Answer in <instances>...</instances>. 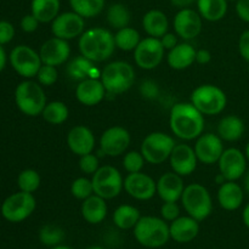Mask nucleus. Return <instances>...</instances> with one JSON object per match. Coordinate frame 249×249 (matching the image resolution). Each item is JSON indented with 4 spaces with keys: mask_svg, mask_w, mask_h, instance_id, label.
I'll return each mask as SVG.
<instances>
[{
    "mask_svg": "<svg viewBox=\"0 0 249 249\" xmlns=\"http://www.w3.org/2000/svg\"><path fill=\"white\" fill-rule=\"evenodd\" d=\"M185 190L181 175L174 172L165 173L157 180V195L163 202H178Z\"/></svg>",
    "mask_w": 249,
    "mask_h": 249,
    "instance_id": "obj_23",
    "label": "nucleus"
},
{
    "mask_svg": "<svg viewBox=\"0 0 249 249\" xmlns=\"http://www.w3.org/2000/svg\"><path fill=\"white\" fill-rule=\"evenodd\" d=\"M10 63L16 73L27 79L36 77L43 65L39 53L28 45L16 46L10 53Z\"/></svg>",
    "mask_w": 249,
    "mask_h": 249,
    "instance_id": "obj_12",
    "label": "nucleus"
},
{
    "mask_svg": "<svg viewBox=\"0 0 249 249\" xmlns=\"http://www.w3.org/2000/svg\"><path fill=\"white\" fill-rule=\"evenodd\" d=\"M5 65H6V53H5L4 48L0 44V72L5 68Z\"/></svg>",
    "mask_w": 249,
    "mask_h": 249,
    "instance_id": "obj_53",
    "label": "nucleus"
},
{
    "mask_svg": "<svg viewBox=\"0 0 249 249\" xmlns=\"http://www.w3.org/2000/svg\"><path fill=\"white\" fill-rule=\"evenodd\" d=\"M107 91L102 84L101 79L87 78L78 83L75 89V97L82 105L92 107L99 105L106 96Z\"/></svg>",
    "mask_w": 249,
    "mask_h": 249,
    "instance_id": "obj_22",
    "label": "nucleus"
},
{
    "mask_svg": "<svg viewBox=\"0 0 249 249\" xmlns=\"http://www.w3.org/2000/svg\"><path fill=\"white\" fill-rule=\"evenodd\" d=\"M101 82L108 95H121L135 83V70L125 61H113L101 71Z\"/></svg>",
    "mask_w": 249,
    "mask_h": 249,
    "instance_id": "obj_4",
    "label": "nucleus"
},
{
    "mask_svg": "<svg viewBox=\"0 0 249 249\" xmlns=\"http://www.w3.org/2000/svg\"><path fill=\"white\" fill-rule=\"evenodd\" d=\"M131 142L130 133L123 126H111L100 138V153L108 157H118L125 153Z\"/></svg>",
    "mask_w": 249,
    "mask_h": 249,
    "instance_id": "obj_13",
    "label": "nucleus"
},
{
    "mask_svg": "<svg viewBox=\"0 0 249 249\" xmlns=\"http://www.w3.org/2000/svg\"><path fill=\"white\" fill-rule=\"evenodd\" d=\"M195 152H196L198 162L206 165H212L218 163L219 158L224 152V143L218 134L207 133L202 134L196 139L195 143Z\"/></svg>",
    "mask_w": 249,
    "mask_h": 249,
    "instance_id": "obj_18",
    "label": "nucleus"
},
{
    "mask_svg": "<svg viewBox=\"0 0 249 249\" xmlns=\"http://www.w3.org/2000/svg\"><path fill=\"white\" fill-rule=\"evenodd\" d=\"M85 31V18L74 11L58 14V16L51 22V32L53 36L72 40L80 36Z\"/></svg>",
    "mask_w": 249,
    "mask_h": 249,
    "instance_id": "obj_15",
    "label": "nucleus"
},
{
    "mask_svg": "<svg viewBox=\"0 0 249 249\" xmlns=\"http://www.w3.org/2000/svg\"><path fill=\"white\" fill-rule=\"evenodd\" d=\"M70 5L72 11L84 18H94L105 10L106 0H70Z\"/></svg>",
    "mask_w": 249,
    "mask_h": 249,
    "instance_id": "obj_34",
    "label": "nucleus"
},
{
    "mask_svg": "<svg viewBox=\"0 0 249 249\" xmlns=\"http://www.w3.org/2000/svg\"><path fill=\"white\" fill-rule=\"evenodd\" d=\"M15 36V28L10 22L0 21V44L10 43Z\"/></svg>",
    "mask_w": 249,
    "mask_h": 249,
    "instance_id": "obj_46",
    "label": "nucleus"
},
{
    "mask_svg": "<svg viewBox=\"0 0 249 249\" xmlns=\"http://www.w3.org/2000/svg\"><path fill=\"white\" fill-rule=\"evenodd\" d=\"M87 249H106V248L99 247V246H94V247H89V248H87Z\"/></svg>",
    "mask_w": 249,
    "mask_h": 249,
    "instance_id": "obj_59",
    "label": "nucleus"
},
{
    "mask_svg": "<svg viewBox=\"0 0 249 249\" xmlns=\"http://www.w3.org/2000/svg\"><path fill=\"white\" fill-rule=\"evenodd\" d=\"M39 23H40V22L36 19V17L34 16L33 14H29L22 17L21 28L22 31L26 32V33H33V32H36V29H38Z\"/></svg>",
    "mask_w": 249,
    "mask_h": 249,
    "instance_id": "obj_48",
    "label": "nucleus"
},
{
    "mask_svg": "<svg viewBox=\"0 0 249 249\" xmlns=\"http://www.w3.org/2000/svg\"><path fill=\"white\" fill-rule=\"evenodd\" d=\"M197 11L209 22H218L228 14V0H196Z\"/></svg>",
    "mask_w": 249,
    "mask_h": 249,
    "instance_id": "obj_30",
    "label": "nucleus"
},
{
    "mask_svg": "<svg viewBox=\"0 0 249 249\" xmlns=\"http://www.w3.org/2000/svg\"><path fill=\"white\" fill-rule=\"evenodd\" d=\"M246 130L245 122L236 114H229L219 121L216 126V134L223 141L235 142L243 136Z\"/></svg>",
    "mask_w": 249,
    "mask_h": 249,
    "instance_id": "obj_28",
    "label": "nucleus"
},
{
    "mask_svg": "<svg viewBox=\"0 0 249 249\" xmlns=\"http://www.w3.org/2000/svg\"><path fill=\"white\" fill-rule=\"evenodd\" d=\"M140 212L136 207L130 204H122L114 211L113 223L121 230H130L135 228L138 221L140 220Z\"/></svg>",
    "mask_w": 249,
    "mask_h": 249,
    "instance_id": "obj_32",
    "label": "nucleus"
},
{
    "mask_svg": "<svg viewBox=\"0 0 249 249\" xmlns=\"http://www.w3.org/2000/svg\"><path fill=\"white\" fill-rule=\"evenodd\" d=\"M204 123V114H202L191 102H178L170 108V130L181 140H196L203 134Z\"/></svg>",
    "mask_w": 249,
    "mask_h": 249,
    "instance_id": "obj_1",
    "label": "nucleus"
},
{
    "mask_svg": "<svg viewBox=\"0 0 249 249\" xmlns=\"http://www.w3.org/2000/svg\"><path fill=\"white\" fill-rule=\"evenodd\" d=\"M71 194L74 198L84 201L88 197L94 195V186H92L91 179L88 178H77L71 185Z\"/></svg>",
    "mask_w": 249,
    "mask_h": 249,
    "instance_id": "obj_40",
    "label": "nucleus"
},
{
    "mask_svg": "<svg viewBox=\"0 0 249 249\" xmlns=\"http://www.w3.org/2000/svg\"><path fill=\"white\" fill-rule=\"evenodd\" d=\"M228 1H237V0H228Z\"/></svg>",
    "mask_w": 249,
    "mask_h": 249,
    "instance_id": "obj_60",
    "label": "nucleus"
},
{
    "mask_svg": "<svg viewBox=\"0 0 249 249\" xmlns=\"http://www.w3.org/2000/svg\"><path fill=\"white\" fill-rule=\"evenodd\" d=\"M195 1H196V0H170L173 6L178 7L179 10L187 9V7L191 6Z\"/></svg>",
    "mask_w": 249,
    "mask_h": 249,
    "instance_id": "obj_52",
    "label": "nucleus"
},
{
    "mask_svg": "<svg viewBox=\"0 0 249 249\" xmlns=\"http://www.w3.org/2000/svg\"><path fill=\"white\" fill-rule=\"evenodd\" d=\"M107 23L113 29H122L124 27H128L130 23L131 14L129 11L128 6L122 2H114L109 5L106 11Z\"/></svg>",
    "mask_w": 249,
    "mask_h": 249,
    "instance_id": "obj_33",
    "label": "nucleus"
},
{
    "mask_svg": "<svg viewBox=\"0 0 249 249\" xmlns=\"http://www.w3.org/2000/svg\"><path fill=\"white\" fill-rule=\"evenodd\" d=\"M139 91L142 95V97L147 100H155L160 96V87L156 82L151 79H146L141 83L140 88H139Z\"/></svg>",
    "mask_w": 249,
    "mask_h": 249,
    "instance_id": "obj_44",
    "label": "nucleus"
},
{
    "mask_svg": "<svg viewBox=\"0 0 249 249\" xmlns=\"http://www.w3.org/2000/svg\"><path fill=\"white\" fill-rule=\"evenodd\" d=\"M245 191L249 195V172L247 173V175H246L245 178Z\"/></svg>",
    "mask_w": 249,
    "mask_h": 249,
    "instance_id": "obj_56",
    "label": "nucleus"
},
{
    "mask_svg": "<svg viewBox=\"0 0 249 249\" xmlns=\"http://www.w3.org/2000/svg\"><path fill=\"white\" fill-rule=\"evenodd\" d=\"M238 53L241 57L249 62V29L242 32L238 39Z\"/></svg>",
    "mask_w": 249,
    "mask_h": 249,
    "instance_id": "obj_47",
    "label": "nucleus"
},
{
    "mask_svg": "<svg viewBox=\"0 0 249 249\" xmlns=\"http://www.w3.org/2000/svg\"><path fill=\"white\" fill-rule=\"evenodd\" d=\"M38 83L43 87H51L55 84L58 79V72L57 67L55 66H49V65H41L40 70L38 71Z\"/></svg>",
    "mask_w": 249,
    "mask_h": 249,
    "instance_id": "obj_42",
    "label": "nucleus"
},
{
    "mask_svg": "<svg viewBox=\"0 0 249 249\" xmlns=\"http://www.w3.org/2000/svg\"><path fill=\"white\" fill-rule=\"evenodd\" d=\"M92 67H94V62L90 61L89 58L84 57L83 55H80L68 62L66 72L73 80L82 82V80L89 78V72Z\"/></svg>",
    "mask_w": 249,
    "mask_h": 249,
    "instance_id": "obj_37",
    "label": "nucleus"
},
{
    "mask_svg": "<svg viewBox=\"0 0 249 249\" xmlns=\"http://www.w3.org/2000/svg\"><path fill=\"white\" fill-rule=\"evenodd\" d=\"M41 116H43L44 121L48 122V123L53 124V125H60L68 119L70 109L65 102L51 101L46 104Z\"/></svg>",
    "mask_w": 249,
    "mask_h": 249,
    "instance_id": "obj_35",
    "label": "nucleus"
},
{
    "mask_svg": "<svg viewBox=\"0 0 249 249\" xmlns=\"http://www.w3.org/2000/svg\"><path fill=\"white\" fill-rule=\"evenodd\" d=\"M39 55H40L43 65L58 67L67 62L70 58L71 46L68 44V40L53 36L40 46Z\"/></svg>",
    "mask_w": 249,
    "mask_h": 249,
    "instance_id": "obj_20",
    "label": "nucleus"
},
{
    "mask_svg": "<svg viewBox=\"0 0 249 249\" xmlns=\"http://www.w3.org/2000/svg\"><path fill=\"white\" fill-rule=\"evenodd\" d=\"M124 190L138 201H148L157 194V181L142 172L130 173L124 179Z\"/></svg>",
    "mask_w": 249,
    "mask_h": 249,
    "instance_id": "obj_17",
    "label": "nucleus"
},
{
    "mask_svg": "<svg viewBox=\"0 0 249 249\" xmlns=\"http://www.w3.org/2000/svg\"><path fill=\"white\" fill-rule=\"evenodd\" d=\"M160 43H162L163 48L165 49V50H172L174 46H177L178 44V36L175 33H165L164 36H162V38L160 39Z\"/></svg>",
    "mask_w": 249,
    "mask_h": 249,
    "instance_id": "obj_50",
    "label": "nucleus"
},
{
    "mask_svg": "<svg viewBox=\"0 0 249 249\" xmlns=\"http://www.w3.org/2000/svg\"><path fill=\"white\" fill-rule=\"evenodd\" d=\"M181 203L187 215L196 219L197 221L206 220L213 212L211 192L206 186L196 182L185 186Z\"/></svg>",
    "mask_w": 249,
    "mask_h": 249,
    "instance_id": "obj_6",
    "label": "nucleus"
},
{
    "mask_svg": "<svg viewBox=\"0 0 249 249\" xmlns=\"http://www.w3.org/2000/svg\"><path fill=\"white\" fill-rule=\"evenodd\" d=\"M142 28L148 36L160 39L169 29L167 15L158 9H152L142 17Z\"/></svg>",
    "mask_w": 249,
    "mask_h": 249,
    "instance_id": "obj_29",
    "label": "nucleus"
},
{
    "mask_svg": "<svg viewBox=\"0 0 249 249\" xmlns=\"http://www.w3.org/2000/svg\"><path fill=\"white\" fill-rule=\"evenodd\" d=\"M117 49L122 51H134L141 41L140 33L133 27H124L114 34Z\"/></svg>",
    "mask_w": 249,
    "mask_h": 249,
    "instance_id": "obj_36",
    "label": "nucleus"
},
{
    "mask_svg": "<svg viewBox=\"0 0 249 249\" xmlns=\"http://www.w3.org/2000/svg\"><path fill=\"white\" fill-rule=\"evenodd\" d=\"M39 240L48 247H55V246L61 245V242L65 240V231L60 226L48 224V225H44L39 231Z\"/></svg>",
    "mask_w": 249,
    "mask_h": 249,
    "instance_id": "obj_38",
    "label": "nucleus"
},
{
    "mask_svg": "<svg viewBox=\"0 0 249 249\" xmlns=\"http://www.w3.org/2000/svg\"><path fill=\"white\" fill-rule=\"evenodd\" d=\"M160 216L165 221H174L180 216V207L177 202H164L160 207Z\"/></svg>",
    "mask_w": 249,
    "mask_h": 249,
    "instance_id": "obj_45",
    "label": "nucleus"
},
{
    "mask_svg": "<svg viewBox=\"0 0 249 249\" xmlns=\"http://www.w3.org/2000/svg\"><path fill=\"white\" fill-rule=\"evenodd\" d=\"M236 14L246 23H249V0L236 1Z\"/></svg>",
    "mask_w": 249,
    "mask_h": 249,
    "instance_id": "obj_49",
    "label": "nucleus"
},
{
    "mask_svg": "<svg viewBox=\"0 0 249 249\" xmlns=\"http://www.w3.org/2000/svg\"><path fill=\"white\" fill-rule=\"evenodd\" d=\"M79 53L92 62H105L113 56L116 51L114 34L102 27H94L84 31L78 41Z\"/></svg>",
    "mask_w": 249,
    "mask_h": 249,
    "instance_id": "obj_2",
    "label": "nucleus"
},
{
    "mask_svg": "<svg viewBox=\"0 0 249 249\" xmlns=\"http://www.w3.org/2000/svg\"><path fill=\"white\" fill-rule=\"evenodd\" d=\"M215 181H216V182H218V184H219V185H221V184H224V182H225V181H226V179H225V178H224V177H223V175H221V174H220V173H219V174H218V175H216V178H215Z\"/></svg>",
    "mask_w": 249,
    "mask_h": 249,
    "instance_id": "obj_55",
    "label": "nucleus"
},
{
    "mask_svg": "<svg viewBox=\"0 0 249 249\" xmlns=\"http://www.w3.org/2000/svg\"><path fill=\"white\" fill-rule=\"evenodd\" d=\"M100 168L99 156L94 155V153H88V155L80 156L79 157V169L82 170L84 174L92 175L96 173V170Z\"/></svg>",
    "mask_w": 249,
    "mask_h": 249,
    "instance_id": "obj_43",
    "label": "nucleus"
},
{
    "mask_svg": "<svg viewBox=\"0 0 249 249\" xmlns=\"http://www.w3.org/2000/svg\"><path fill=\"white\" fill-rule=\"evenodd\" d=\"M245 155H246V157H247V160H248V162H249V142L247 143V146H246Z\"/></svg>",
    "mask_w": 249,
    "mask_h": 249,
    "instance_id": "obj_58",
    "label": "nucleus"
},
{
    "mask_svg": "<svg viewBox=\"0 0 249 249\" xmlns=\"http://www.w3.org/2000/svg\"><path fill=\"white\" fill-rule=\"evenodd\" d=\"M60 0H32V14L40 23L53 22L60 14Z\"/></svg>",
    "mask_w": 249,
    "mask_h": 249,
    "instance_id": "obj_31",
    "label": "nucleus"
},
{
    "mask_svg": "<svg viewBox=\"0 0 249 249\" xmlns=\"http://www.w3.org/2000/svg\"><path fill=\"white\" fill-rule=\"evenodd\" d=\"M15 102L19 111L28 117L41 116L48 104L43 85L33 80H24L17 85Z\"/></svg>",
    "mask_w": 249,
    "mask_h": 249,
    "instance_id": "obj_5",
    "label": "nucleus"
},
{
    "mask_svg": "<svg viewBox=\"0 0 249 249\" xmlns=\"http://www.w3.org/2000/svg\"><path fill=\"white\" fill-rule=\"evenodd\" d=\"M94 194L107 199H113L124 190V179L113 165H102L91 178Z\"/></svg>",
    "mask_w": 249,
    "mask_h": 249,
    "instance_id": "obj_9",
    "label": "nucleus"
},
{
    "mask_svg": "<svg viewBox=\"0 0 249 249\" xmlns=\"http://www.w3.org/2000/svg\"><path fill=\"white\" fill-rule=\"evenodd\" d=\"M212 61V53L211 51L207 49H199L196 53V62L199 65H207Z\"/></svg>",
    "mask_w": 249,
    "mask_h": 249,
    "instance_id": "obj_51",
    "label": "nucleus"
},
{
    "mask_svg": "<svg viewBox=\"0 0 249 249\" xmlns=\"http://www.w3.org/2000/svg\"><path fill=\"white\" fill-rule=\"evenodd\" d=\"M67 146L77 156H84L91 153L96 146V139L91 129L85 125H75L68 131Z\"/></svg>",
    "mask_w": 249,
    "mask_h": 249,
    "instance_id": "obj_21",
    "label": "nucleus"
},
{
    "mask_svg": "<svg viewBox=\"0 0 249 249\" xmlns=\"http://www.w3.org/2000/svg\"><path fill=\"white\" fill-rule=\"evenodd\" d=\"M242 219H243V223H245V225L249 229V202L247 203V206L245 207V209H243Z\"/></svg>",
    "mask_w": 249,
    "mask_h": 249,
    "instance_id": "obj_54",
    "label": "nucleus"
},
{
    "mask_svg": "<svg viewBox=\"0 0 249 249\" xmlns=\"http://www.w3.org/2000/svg\"><path fill=\"white\" fill-rule=\"evenodd\" d=\"M146 160L140 151H129L123 157V167L128 172V174L142 172Z\"/></svg>",
    "mask_w": 249,
    "mask_h": 249,
    "instance_id": "obj_41",
    "label": "nucleus"
},
{
    "mask_svg": "<svg viewBox=\"0 0 249 249\" xmlns=\"http://www.w3.org/2000/svg\"><path fill=\"white\" fill-rule=\"evenodd\" d=\"M40 175L34 169L22 170L17 178V185H18L19 191L28 192V194L36 192L40 186Z\"/></svg>",
    "mask_w": 249,
    "mask_h": 249,
    "instance_id": "obj_39",
    "label": "nucleus"
},
{
    "mask_svg": "<svg viewBox=\"0 0 249 249\" xmlns=\"http://www.w3.org/2000/svg\"><path fill=\"white\" fill-rule=\"evenodd\" d=\"M173 27L178 36L184 40H192L201 34L203 18L198 11H195L191 7L181 9L177 12L173 19Z\"/></svg>",
    "mask_w": 249,
    "mask_h": 249,
    "instance_id": "obj_16",
    "label": "nucleus"
},
{
    "mask_svg": "<svg viewBox=\"0 0 249 249\" xmlns=\"http://www.w3.org/2000/svg\"><path fill=\"white\" fill-rule=\"evenodd\" d=\"M247 160L245 153L238 148H226L218 160L219 173L225 178L226 181H237L246 174Z\"/></svg>",
    "mask_w": 249,
    "mask_h": 249,
    "instance_id": "obj_14",
    "label": "nucleus"
},
{
    "mask_svg": "<svg viewBox=\"0 0 249 249\" xmlns=\"http://www.w3.org/2000/svg\"><path fill=\"white\" fill-rule=\"evenodd\" d=\"M80 212H82L83 219L87 223L91 224V225H97L106 219L108 207H107L106 199L94 194L83 201Z\"/></svg>",
    "mask_w": 249,
    "mask_h": 249,
    "instance_id": "obj_27",
    "label": "nucleus"
},
{
    "mask_svg": "<svg viewBox=\"0 0 249 249\" xmlns=\"http://www.w3.org/2000/svg\"><path fill=\"white\" fill-rule=\"evenodd\" d=\"M197 50L190 43H179L169 50L167 55V62L170 68L177 71L186 70L196 62Z\"/></svg>",
    "mask_w": 249,
    "mask_h": 249,
    "instance_id": "obj_26",
    "label": "nucleus"
},
{
    "mask_svg": "<svg viewBox=\"0 0 249 249\" xmlns=\"http://www.w3.org/2000/svg\"><path fill=\"white\" fill-rule=\"evenodd\" d=\"M135 240L146 248H160L169 241L170 232L167 221L157 216H141L134 228Z\"/></svg>",
    "mask_w": 249,
    "mask_h": 249,
    "instance_id": "obj_3",
    "label": "nucleus"
},
{
    "mask_svg": "<svg viewBox=\"0 0 249 249\" xmlns=\"http://www.w3.org/2000/svg\"><path fill=\"white\" fill-rule=\"evenodd\" d=\"M170 238L178 243H189L199 233V221L187 216H179L169 225Z\"/></svg>",
    "mask_w": 249,
    "mask_h": 249,
    "instance_id": "obj_24",
    "label": "nucleus"
},
{
    "mask_svg": "<svg viewBox=\"0 0 249 249\" xmlns=\"http://www.w3.org/2000/svg\"><path fill=\"white\" fill-rule=\"evenodd\" d=\"M219 206L228 212L237 211L241 208L245 199V190L236 181H225L218 190Z\"/></svg>",
    "mask_w": 249,
    "mask_h": 249,
    "instance_id": "obj_25",
    "label": "nucleus"
},
{
    "mask_svg": "<svg viewBox=\"0 0 249 249\" xmlns=\"http://www.w3.org/2000/svg\"><path fill=\"white\" fill-rule=\"evenodd\" d=\"M191 104L204 116H216L226 108L228 96L216 85L202 84L192 91Z\"/></svg>",
    "mask_w": 249,
    "mask_h": 249,
    "instance_id": "obj_7",
    "label": "nucleus"
},
{
    "mask_svg": "<svg viewBox=\"0 0 249 249\" xmlns=\"http://www.w3.org/2000/svg\"><path fill=\"white\" fill-rule=\"evenodd\" d=\"M170 167L173 172L184 177H189L196 170L197 160L196 152L189 143H177L169 157Z\"/></svg>",
    "mask_w": 249,
    "mask_h": 249,
    "instance_id": "obj_19",
    "label": "nucleus"
},
{
    "mask_svg": "<svg viewBox=\"0 0 249 249\" xmlns=\"http://www.w3.org/2000/svg\"><path fill=\"white\" fill-rule=\"evenodd\" d=\"M50 249H73V248L68 247V246H61V245H58V246H55V247H51Z\"/></svg>",
    "mask_w": 249,
    "mask_h": 249,
    "instance_id": "obj_57",
    "label": "nucleus"
},
{
    "mask_svg": "<svg viewBox=\"0 0 249 249\" xmlns=\"http://www.w3.org/2000/svg\"><path fill=\"white\" fill-rule=\"evenodd\" d=\"M175 142L174 138L169 134L162 131H153L150 133L141 143L140 152L145 157L146 162L150 164H162L165 160H169L170 153L174 150Z\"/></svg>",
    "mask_w": 249,
    "mask_h": 249,
    "instance_id": "obj_8",
    "label": "nucleus"
},
{
    "mask_svg": "<svg viewBox=\"0 0 249 249\" xmlns=\"http://www.w3.org/2000/svg\"><path fill=\"white\" fill-rule=\"evenodd\" d=\"M36 202L33 194L19 191L11 195L1 206V214L10 223H22L36 211Z\"/></svg>",
    "mask_w": 249,
    "mask_h": 249,
    "instance_id": "obj_10",
    "label": "nucleus"
},
{
    "mask_svg": "<svg viewBox=\"0 0 249 249\" xmlns=\"http://www.w3.org/2000/svg\"><path fill=\"white\" fill-rule=\"evenodd\" d=\"M248 74H249V67H248Z\"/></svg>",
    "mask_w": 249,
    "mask_h": 249,
    "instance_id": "obj_61",
    "label": "nucleus"
},
{
    "mask_svg": "<svg viewBox=\"0 0 249 249\" xmlns=\"http://www.w3.org/2000/svg\"><path fill=\"white\" fill-rule=\"evenodd\" d=\"M164 51L162 43L158 38L147 36L141 39L139 45L134 50V61L141 70L152 71L162 63L164 58Z\"/></svg>",
    "mask_w": 249,
    "mask_h": 249,
    "instance_id": "obj_11",
    "label": "nucleus"
}]
</instances>
